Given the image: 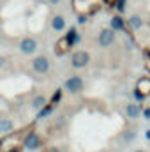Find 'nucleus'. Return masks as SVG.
<instances>
[{
    "label": "nucleus",
    "mask_w": 150,
    "mask_h": 152,
    "mask_svg": "<svg viewBox=\"0 0 150 152\" xmlns=\"http://www.w3.org/2000/svg\"><path fill=\"white\" fill-rule=\"evenodd\" d=\"M101 4L103 0H73V5H74V11L78 14H94L95 11L101 9Z\"/></svg>",
    "instance_id": "f257e3e1"
},
{
    "label": "nucleus",
    "mask_w": 150,
    "mask_h": 152,
    "mask_svg": "<svg viewBox=\"0 0 150 152\" xmlns=\"http://www.w3.org/2000/svg\"><path fill=\"white\" fill-rule=\"evenodd\" d=\"M23 133V131H21ZM21 133H5V136L0 140V152H7V151H12V149H18L21 140H23V134Z\"/></svg>",
    "instance_id": "f03ea898"
},
{
    "label": "nucleus",
    "mask_w": 150,
    "mask_h": 152,
    "mask_svg": "<svg viewBox=\"0 0 150 152\" xmlns=\"http://www.w3.org/2000/svg\"><path fill=\"white\" fill-rule=\"evenodd\" d=\"M88 62H90V55L85 50H78V51L73 53V57H71V66L74 69H83L85 66H88Z\"/></svg>",
    "instance_id": "7ed1b4c3"
},
{
    "label": "nucleus",
    "mask_w": 150,
    "mask_h": 152,
    "mask_svg": "<svg viewBox=\"0 0 150 152\" xmlns=\"http://www.w3.org/2000/svg\"><path fill=\"white\" fill-rule=\"evenodd\" d=\"M83 78L81 76H71L66 80V90H69L71 94H78L83 90Z\"/></svg>",
    "instance_id": "20e7f679"
},
{
    "label": "nucleus",
    "mask_w": 150,
    "mask_h": 152,
    "mask_svg": "<svg viewBox=\"0 0 150 152\" xmlns=\"http://www.w3.org/2000/svg\"><path fill=\"white\" fill-rule=\"evenodd\" d=\"M32 67H34V71L37 75H46L50 71V60H48V57H42V55L36 57L34 62H32Z\"/></svg>",
    "instance_id": "39448f33"
},
{
    "label": "nucleus",
    "mask_w": 150,
    "mask_h": 152,
    "mask_svg": "<svg viewBox=\"0 0 150 152\" xmlns=\"http://www.w3.org/2000/svg\"><path fill=\"white\" fill-rule=\"evenodd\" d=\"M71 48H73V44H71V41L67 39V36H62V37L55 42V55L62 57V55H66Z\"/></svg>",
    "instance_id": "423d86ee"
},
{
    "label": "nucleus",
    "mask_w": 150,
    "mask_h": 152,
    "mask_svg": "<svg viewBox=\"0 0 150 152\" xmlns=\"http://www.w3.org/2000/svg\"><path fill=\"white\" fill-rule=\"evenodd\" d=\"M36 50H37V41L34 37H25L20 42V51L23 55H32Z\"/></svg>",
    "instance_id": "0eeeda50"
},
{
    "label": "nucleus",
    "mask_w": 150,
    "mask_h": 152,
    "mask_svg": "<svg viewBox=\"0 0 150 152\" xmlns=\"http://www.w3.org/2000/svg\"><path fill=\"white\" fill-rule=\"evenodd\" d=\"M113 41H115V30H113V28H104V30H101V34H99V44H101L103 48L111 46Z\"/></svg>",
    "instance_id": "6e6552de"
},
{
    "label": "nucleus",
    "mask_w": 150,
    "mask_h": 152,
    "mask_svg": "<svg viewBox=\"0 0 150 152\" xmlns=\"http://www.w3.org/2000/svg\"><path fill=\"white\" fill-rule=\"evenodd\" d=\"M23 143H25V149L36 151V149H39V145H41V138H39L37 133H28V134L25 136Z\"/></svg>",
    "instance_id": "1a4fd4ad"
},
{
    "label": "nucleus",
    "mask_w": 150,
    "mask_h": 152,
    "mask_svg": "<svg viewBox=\"0 0 150 152\" xmlns=\"http://www.w3.org/2000/svg\"><path fill=\"white\" fill-rule=\"evenodd\" d=\"M51 28L57 30V32H62V30L66 28V20H64V16H53V20H51Z\"/></svg>",
    "instance_id": "9d476101"
},
{
    "label": "nucleus",
    "mask_w": 150,
    "mask_h": 152,
    "mask_svg": "<svg viewBox=\"0 0 150 152\" xmlns=\"http://www.w3.org/2000/svg\"><path fill=\"white\" fill-rule=\"evenodd\" d=\"M136 88H138L141 94L149 96V94H150V78H141V80H138V85H136Z\"/></svg>",
    "instance_id": "9b49d317"
},
{
    "label": "nucleus",
    "mask_w": 150,
    "mask_h": 152,
    "mask_svg": "<svg viewBox=\"0 0 150 152\" xmlns=\"http://www.w3.org/2000/svg\"><path fill=\"white\" fill-rule=\"evenodd\" d=\"M110 28H113L115 32H117V30H124V28H125L124 18H122V16H113L111 21H110Z\"/></svg>",
    "instance_id": "f8f14e48"
},
{
    "label": "nucleus",
    "mask_w": 150,
    "mask_h": 152,
    "mask_svg": "<svg viewBox=\"0 0 150 152\" xmlns=\"http://www.w3.org/2000/svg\"><path fill=\"white\" fill-rule=\"evenodd\" d=\"M12 127H14V124H12L9 118H2V120H0V133H4V134H5V133H11Z\"/></svg>",
    "instance_id": "ddd939ff"
},
{
    "label": "nucleus",
    "mask_w": 150,
    "mask_h": 152,
    "mask_svg": "<svg viewBox=\"0 0 150 152\" xmlns=\"http://www.w3.org/2000/svg\"><path fill=\"white\" fill-rule=\"evenodd\" d=\"M125 112H127V117H129V118H136L138 115L141 113V110H140V106H138V104H127Z\"/></svg>",
    "instance_id": "4468645a"
},
{
    "label": "nucleus",
    "mask_w": 150,
    "mask_h": 152,
    "mask_svg": "<svg viewBox=\"0 0 150 152\" xmlns=\"http://www.w3.org/2000/svg\"><path fill=\"white\" fill-rule=\"evenodd\" d=\"M66 36H67V39H69V41H71V44H73V46H74L76 42L79 41V34H78V30H76L74 27H71V28L67 30V34H66Z\"/></svg>",
    "instance_id": "2eb2a0df"
},
{
    "label": "nucleus",
    "mask_w": 150,
    "mask_h": 152,
    "mask_svg": "<svg viewBox=\"0 0 150 152\" xmlns=\"http://www.w3.org/2000/svg\"><path fill=\"white\" fill-rule=\"evenodd\" d=\"M51 110H53V104L51 103H46L41 110H39V113H37V118H44L46 115H50L51 113Z\"/></svg>",
    "instance_id": "dca6fc26"
},
{
    "label": "nucleus",
    "mask_w": 150,
    "mask_h": 152,
    "mask_svg": "<svg viewBox=\"0 0 150 152\" xmlns=\"http://www.w3.org/2000/svg\"><path fill=\"white\" fill-rule=\"evenodd\" d=\"M129 25H131L134 30H138V28H141L143 21H141V18H140V16H131V18H129Z\"/></svg>",
    "instance_id": "f3484780"
},
{
    "label": "nucleus",
    "mask_w": 150,
    "mask_h": 152,
    "mask_svg": "<svg viewBox=\"0 0 150 152\" xmlns=\"http://www.w3.org/2000/svg\"><path fill=\"white\" fill-rule=\"evenodd\" d=\"M46 103H48V101H46V97H44V96H37V97L32 101V106H34L36 110H41Z\"/></svg>",
    "instance_id": "a211bd4d"
},
{
    "label": "nucleus",
    "mask_w": 150,
    "mask_h": 152,
    "mask_svg": "<svg viewBox=\"0 0 150 152\" xmlns=\"http://www.w3.org/2000/svg\"><path fill=\"white\" fill-rule=\"evenodd\" d=\"M125 2H127V0H117L113 7H117L118 12H124V11H125Z\"/></svg>",
    "instance_id": "6ab92c4d"
},
{
    "label": "nucleus",
    "mask_w": 150,
    "mask_h": 152,
    "mask_svg": "<svg viewBox=\"0 0 150 152\" xmlns=\"http://www.w3.org/2000/svg\"><path fill=\"white\" fill-rule=\"evenodd\" d=\"M145 97H147V96H145V94H141V92H140L138 88L134 90V99H136V101H143Z\"/></svg>",
    "instance_id": "aec40b11"
},
{
    "label": "nucleus",
    "mask_w": 150,
    "mask_h": 152,
    "mask_svg": "<svg viewBox=\"0 0 150 152\" xmlns=\"http://www.w3.org/2000/svg\"><path fill=\"white\" fill-rule=\"evenodd\" d=\"M60 97H62V92H60V90H57V92L53 94V97H51V101H50V103H51V104H55V103H57Z\"/></svg>",
    "instance_id": "412c9836"
},
{
    "label": "nucleus",
    "mask_w": 150,
    "mask_h": 152,
    "mask_svg": "<svg viewBox=\"0 0 150 152\" xmlns=\"http://www.w3.org/2000/svg\"><path fill=\"white\" fill-rule=\"evenodd\" d=\"M87 20H88V16H87V14H78V23H79V25L87 23Z\"/></svg>",
    "instance_id": "4be33fe9"
},
{
    "label": "nucleus",
    "mask_w": 150,
    "mask_h": 152,
    "mask_svg": "<svg viewBox=\"0 0 150 152\" xmlns=\"http://www.w3.org/2000/svg\"><path fill=\"white\" fill-rule=\"evenodd\" d=\"M143 117L150 120V108H145V110H143Z\"/></svg>",
    "instance_id": "5701e85b"
},
{
    "label": "nucleus",
    "mask_w": 150,
    "mask_h": 152,
    "mask_svg": "<svg viewBox=\"0 0 150 152\" xmlns=\"http://www.w3.org/2000/svg\"><path fill=\"white\" fill-rule=\"evenodd\" d=\"M48 2H50V4H51V5H57V4H58V2H60V0H48Z\"/></svg>",
    "instance_id": "b1692460"
},
{
    "label": "nucleus",
    "mask_w": 150,
    "mask_h": 152,
    "mask_svg": "<svg viewBox=\"0 0 150 152\" xmlns=\"http://www.w3.org/2000/svg\"><path fill=\"white\" fill-rule=\"evenodd\" d=\"M104 2H106V4H110V5H115V2H117V0H104Z\"/></svg>",
    "instance_id": "393cba45"
},
{
    "label": "nucleus",
    "mask_w": 150,
    "mask_h": 152,
    "mask_svg": "<svg viewBox=\"0 0 150 152\" xmlns=\"http://www.w3.org/2000/svg\"><path fill=\"white\" fill-rule=\"evenodd\" d=\"M145 138H147V140H150V129L147 131V133H145Z\"/></svg>",
    "instance_id": "a878e982"
},
{
    "label": "nucleus",
    "mask_w": 150,
    "mask_h": 152,
    "mask_svg": "<svg viewBox=\"0 0 150 152\" xmlns=\"http://www.w3.org/2000/svg\"><path fill=\"white\" fill-rule=\"evenodd\" d=\"M4 62H5V58H4V57H0V67L4 66Z\"/></svg>",
    "instance_id": "bb28decb"
},
{
    "label": "nucleus",
    "mask_w": 150,
    "mask_h": 152,
    "mask_svg": "<svg viewBox=\"0 0 150 152\" xmlns=\"http://www.w3.org/2000/svg\"><path fill=\"white\" fill-rule=\"evenodd\" d=\"M7 152H20L18 149H12V151H7Z\"/></svg>",
    "instance_id": "cd10ccee"
},
{
    "label": "nucleus",
    "mask_w": 150,
    "mask_h": 152,
    "mask_svg": "<svg viewBox=\"0 0 150 152\" xmlns=\"http://www.w3.org/2000/svg\"><path fill=\"white\" fill-rule=\"evenodd\" d=\"M136 152H143V151H136Z\"/></svg>",
    "instance_id": "c85d7f7f"
}]
</instances>
